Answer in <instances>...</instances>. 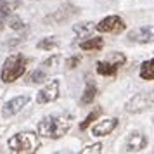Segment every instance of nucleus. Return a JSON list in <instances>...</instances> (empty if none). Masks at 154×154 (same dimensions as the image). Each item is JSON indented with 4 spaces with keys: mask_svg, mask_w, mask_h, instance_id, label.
Instances as JSON below:
<instances>
[{
    "mask_svg": "<svg viewBox=\"0 0 154 154\" xmlns=\"http://www.w3.org/2000/svg\"><path fill=\"white\" fill-rule=\"evenodd\" d=\"M152 59H149L140 66V78L146 80V82H152L154 78V66H152Z\"/></svg>",
    "mask_w": 154,
    "mask_h": 154,
    "instance_id": "obj_15",
    "label": "nucleus"
},
{
    "mask_svg": "<svg viewBox=\"0 0 154 154\" xmlns=\"http://www.w3.org/2000/svg\"><path fill=\"white\" fill-rule=\"evenodd\" d=\"M57 97H59V82L52 80L36 94V102L38 104H49V102H54Z\"/></svg>",
    "mask_w": 154,
    "mask_h": 154,
    "instance_id": "obj_8",
    "label": "nucleus"
},
{
    "mask_svg": "<svg viewBox=\"0 0 154 154\" xmlns=\"http://www.w3.org/2000/svg\"><path fill=\"white\" fill-rule=\"evenodd\" d=\"M36 47L42 49V50L52 52V50H56L59 47V40H57L56 36H47V38H43V40H40V42L36 43Z\"/></svg>",
    "mask_w": 154,
    "mask_h": 154,
    "instance_id": "obj_16",
    "label": "nucleus"
},
{
    "mask_svg": "<svg viewBox=\"0 0 154 154\" xmlns=\"http://www.w3.org/2000/svg\"><path fill=\"white\" fill-rule=\"evenodd\" d=\"M80 61H82V57H80V56H73L69 61H68V68H75Z\"/></svg>",
    "mask_w": 154,
    "mask_h": 154,
    "instance_id": "obj_23",
    "label": "nucleus"
},
{
    "mask_svg": "<svg viewBox=\"0 0 154 154\" xmlns=\"http://www.w3.org/2000/svg\"><path fill=\"white\" fill-rule=\"evenodd\" d=\"M5 24H9V28H12V29H23V28H24V23H23L21 17L12 16V14L5 19Z\"/></svg>",
    "mask_w": 154,
    "mask_h": 154,
    "instance_id": "obj_21",
    "label": "nucleus"
},
{
    "mask_svg": "<svg viewBox=\"0 0 154 154\" xmlns=\"http://www.w3.org/2000/svg\"><path fill=\"white\" fill-rule=\"evenodd\" d=\"M29 102V97L28 95H19V97H14L11 99L7 104L4 106V109H2V114L5 116V118H9V116H14V114H17V112L21 111L24 106Z\"/></svg>",
    "mask_w": 154,
    "mask_h": 154,
    "instance_id": "obj_10",
    "label": "nucleus"
},
{
    "mask_svg": "<svg viewBox=\"0 0 154 154\" xmlns=\"http://www.w3.org/2000/svg\"><path fill=\"white\" fill-rule=\"evenodd\" d=\"M94 28H95L94 23H82V24H76V26H75V31H76L80 36H88Z\"/></svg>",
    "mask_w": 154,
    "mask_h": 154,
    "instance_id": "obj_20",
    "label": "nucleus"
},
{
    "mask_svg": "<svg viewBox=\"0 0 154 154\" xmlns=\"http://www.w3.org/2000/svg\"><path fill=\"white\" fill-rule=\"evenodd\" d=\"M26 64H28V59L23 56V54H12L5 59V63L2 66V71H0V78L4 83H12L16 80L24 75L26 71Z\"/></svg>",
    "mask_w": 154,
    "mask_h": 154,
    "instance_id": "obj_2",
    "label": "nucleus"
},
{
    "mask_svg": "<svg viewBox=\"0 0 154 154\" xmlns=\"http://www.w3.org/2000/svg\"><path fill=\"white\" fill-rule=\"evenodd\" d=\"M128 40L137 43H151L152 42V26H140L128 33Z\"/></svg>",
    "mask_w": 154,
    "mask_h": 154,
    "instance_id": "obj_11",
    "label": "nucleus"
},
{
    "mask_svg": "<svg viewBox=\"0 0 154 154\" xmlns=\"http://www.w3.org/2000/svg\"><path fill=\"white\" fill-rule=\"evenodd\" d=\"M126 63V57L123 54H111V56L104 59V61H99L97 63V73L99 75H102V76H114L118 69Z\"/></svg>",
    "mask_w": 154,
    "mask_h": 154,
    "instance_id": "obj_4",
    "label": "nucleus"
},
{
    "mask_svg": "<svg viewBox=\"0 0 154 154\" xmlns=\"http://www.w3.org/2000/svg\"><path fill=\"white\" fill-rule=\"evenodd\" d=\"M151 107H152V94L151 92H140V94H135L125 104V111L130 112V114H137V112H144Z\"/></svg>",
    "mask_w": 154,
    "mask_h": 154,
    "instance_id": "obj_5",
    "label": "nucleus"
},
{
    "mask_svg": "<svg viewBox=\"0 0 154 154\" xmlns=\"http://www.w3.org/2000/svg\"><path fill=\"white\" fill-rule=\"evenodd\" d=\"M78 14V7H75L73 4H64V5H61L59 9H56L52 14H49L45 19H43V23L49 26V24H52V26H57V24H63L64 21H69L71 17H75V16Z\"/></svg>",
    "mask_w": 154,
    "mask_h": 154,
    "instance_id": "obj_6",
    "label": "nucleus"
},
{
    "mask_svg": "<svg viewBox=\"0 0 154 154\" xmlns=\"http://www.w3.org/2000/svg\"><path fill=\"white\" fill-rule=\"evenodd\" d=\"M102 47H104V40L100 36H92V38H87L80 43L82 50H100Z\"/></svg>",
    "mask_w": 154,
    "mask_h": 154,
    "instance_id": "obj_13",
    "label": "nucleus"
},
{
    "mask_svg": "<svg viewBox=\"0 0 154 154\" xmlns=\"http://www.w3.org/2000/svg\"><path fill=\"white\" fill-rule=\"evenodd\" d=\"M12 14V5L7 0H0V31L5 26V19Z\"/></svg>",
    "mask_w": 154,
    "mask_h": 154,
    "instance_id": "obj_14",
    "label": "nucleus"
},
{
    "mask_svg": "<svg viewBox=\"0 0 154 154\" xmlns=\"http://www.w3.org/2000/svg\"><path fill=\"white\" fill-rule=\"evenodd\" d=\"M47 80V73H45V69H35L33 73H29L28 75V83L35 85V83H42V82H45Z\"/></svg>",
    "mask_w": 154,
    "mask_h": 154,
    "instance_id": "obj_17",
    "label": "nucleus"
},
{
    "mask_svg": "<svg viewBox=\"0 0 154 154\" xmlns=\"http://www.w3.org/2000/svg\"><path fill=\"white\" fill-rule=\"evenodd\" d=\"M40 146L35 133H16L7 142V147L11 152H35Z\"/></svg>",
    "mask_w": 154,
    "mask_h": 154,
    "instance_id": "obj_3",
    "label": "nucleus"
},
{
    "mask_svg": "<svg viewBox=\"0 0 154 154\" xmlns=\"http://www.w3.org/2000/svg\"><path fill=\"white\" fill-rule=\"evenodd\" d=\"M95 29L102 31V33H119L125 29V23L119 16H107L100 23L95 24Z\"/></svg>",
    "mask_w": 154,
    "mask_h": 154,
    "instance_id": "obj_7",
    "label": "nucleus"
},
{
    "mask_svg": "<svg viewBox=\"0 0 154 154\" xmlns=\"http://www.w3.org/2000/svg\"><path fill=\"white\" fill-rule=\"evenodd\" d=\"M147 147V137L142 132H132L126 139L125 151L126 152H139Z\"/></svg>",
    "mask_w": 154,
    "mask_h": 154,
    "instance_id": "obj_9",
    "label": "nucleus"
},
{
    "mask_svg": "<svg viewBox=\"0 0 154 154\" xmlns=\"http://www.w3.org/2000/svg\"><path fill=\"white\" fill-rule=\"evenodd\" d=\"M100 114H102V107H95V109H94V111H92L87 118H85V121L80 125V128H82V130H87V128L92 125V121H95Z\"/></svg>",
    "mask_w": 154,
    "mask_h": 154,
    "instance_id": "obj_19",
    "label": "nucleus"
},
{
    "mask_svg": "<svg viewBox=\"0 0 154 154\" xmlns=\"http://www.w3.org/2000/svg\"><path fill=\"white\" fill-rule=\"evenodd\" d=\"M90 152H102V144H92V146H87L82 151V154H90Z\"/></svg>",
    "mask_w": 154,
    "mask_h": 154,
    "instance_id": "obj_22",
    "label": "nucleus"
},
{
    "mask_svg": "<svg viewBox=\"0 0 154 154\" xmlns=\"http://www.w3.org/2000/svg\"><path fill=\"white\" fill-rule=\"evenodd\" d=\"M73 125V118L69 114H50L40 119L38 123V133L47 139H61L63 135L69 132Z\"/></svg>",
    "mask_w": 154,
    "mask_h": 154,
    "instance_id": "obj_1",
    "label": "nucleus"
},
{
    "mask_svg": "<svg viewBox=\"0 0 154 154\" xmlns=\"http://www.w3.org/2000/svg\"><path fill=\"white\" fill-rule=\"evenodd\" d=\"M95 95H97V88H95V85L88 83L87 85V88H85L83 95H82V102L83 104H92V100L95 99Z\"/></svg>",
    "mask_w": 154,
    "mask_h": 154,
    "instance_id": "obj_18",
    "label": "nucleus"
},
{
    "mask_svg": "<svg viewBox=\"0 0 154 154\" xmlns=\"http://www.w3.org/2000/svg\"><path fill=\"white\" fill-rule=\"evenodd\" d=\"M116 125H118V119L116 118H106L102 121H99L97 125L92 126V135H95V137H106V135H109L116 128Z\"/></svg>",
    "mask_w": 154,
    "mask_h": 154,
    "instance_id": "obj_12",
    "label": "nucleus"
}]
</instances>
